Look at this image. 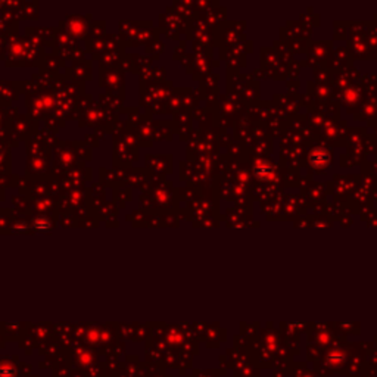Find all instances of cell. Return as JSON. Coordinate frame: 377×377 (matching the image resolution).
Here are the masks:
<instances>
[{"mask_svg":"<svg viewBox=\"0 0 377 377\" xmlns=\"http://www.w3.org/2000/svg\"><path fill=\"white\" fill-rule=\"evenodd\" d=\"M34 227H36V229H39V230H40V229H42V230H45V229H49V224H47L45 220H39V221L34 224Z\"/></svg>","mask_w":377,"mask_h":377,"instance_id":"1","label":"cell"}]
</instances>
